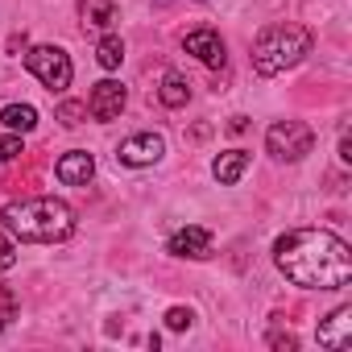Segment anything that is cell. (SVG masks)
<instances>
[{
    "mask_svg": "<svg viewBox=\"0 0 352 352\" xmlns=\"http://www.w3.org/2000/svg\"><path fill=\"white\" fill-rule=\"evenodd\" d=\"M274 261L286 274V282L302 290H340L352 282V249L323 228H294L278 236Z\"/></svg>",
    "mask_w": 352,
    "mask_h": 352,
    "instance_id": "obj_1",
    "label": "cell"
},
{
    "mask_svg": "<svg viewBox=\"0 0 352 352\" xmlns=\"http://www.w3.org/2000/svg\"><path fill=\"white\" fill-rule=\"evenodd\" d=\"M5 228L17 241H34V245H58L75 232V212L63 199H25V204H9L5 208Z\"/></svg>",
    "mask_w": 352,
    "mask_h": 352,
    "instance_id": "obj_2",
    "label": "cell"
},
{
    "mask_svg": "<svg viewBox=\"0 0 352 352\" xmlns=\"http://www.w3.org/2000/svg\"><path fill=\"white\" fill-rule=\"evenodd\" d=\"M311 54V30L307 25H270L253 42V71L257 75H282L294 63Z\"/></svg>",
    "mask_w": 352,
    "mask_h": 352,
    "instance_id": "obj_3",
    "label": "cell"
},
{
    "mask_svg": "<svg viewBox=\"0 0 352 352\" xmlns=\"http://www.w3.org/2000/svg\"><path fill=\"white\" fill-rule=\"evenodd\" d=\"M265 149H270L278 162H298V157H307V153L315 149V133H311V124H302V120H278V124L265 133Z\"/></svg>",
    "mask_w": 352,
    "mask_h": 352,
    "instance_id": "obj_4",
    "label": "cell"
},
{
    "mask_svg": "<svg viewBox=\"0 0 352 352\" xmlns=\"http://www.w3.org/2000/svg\"><path fill=\"white\" fill-rule=\"evenodd\" d=\"M25 67L42 79V87H50V91H67L71 87V58H67V50H58V46H34L30 54H25Z\"/></svg>",
    "mask_w": 352,
    "mask_h": 352,
    "instance_id": "obj_5",
    "label": "cell"
},
{
    "mask_svg": "<svg viewBox=\"0 0 352 352\" xmlns=\"http://www.w3.org/2000/svg\"><path fill=\"white\" fill-rule=\"evenodd\" d=\"M162 153H166L162 133H133L116 145V162H124V166H153Z\"/></svg>",
    "mask_w": 352,
    "mask_h": 352,
    "instance_id": "obj_6",
    "label": "cell"
},
{
    "mask_svg": "<svg viewBox=\"0 0 352 352\" xmlns=\"http://www.w3.org/2000/svg\"><path fill=\"white\" fill-rule=\"evenodd\" d=\"M124 87L116 83V79H104V83H96L91 87V100H87V112L96 116V120H116L120 112H124Z\"/></svg>",
    "mask_w": 352,
    "mask_h": 352,
    "instance_id": "obj_7",
    "label": "cell"
},
{
    "mask_svg": "<svg viewBox=\"0 0 352 352\" xmlns=\"http://www.w3.org/2000/svg\"><path fill=\"white\" fill-rule=\"evenodd\" d=\"M319 344L331 348V352H348L352 348V307H336L319 323Z\"/></svg>",
    "mask_w": 352,
    "mask_h": 352,
    "instance_id": "obj_8",
    "label": "cell"
},
{
    "mask_svg": "<svg viewBox=\"0 0 352 352\" xmlns=\"http://www.w3.org/2000/svg\"><path fill=\"white\" fill-rule=\"evenodd\" d=\"M183 50L187 54H195L199 63H208V67H224V38L216 34V30H191L187 38H183Z\"/></svg>",
    "mask_w": 352,
    "mask_h": 352,
    "instance_id": "obj_9",
    "label": "cell"
},
{
    "mask_svg": "<svg viewBox=\"0 0 352 352\" xmlns=\"http://www.w3.org/2000/svg\"><path fill=\"white\" fill-rule=\"evenodd\" d=\"M54 174H58V183H67V187H87V183H91V174H96V162H91L87 149H75V153L58 157Z\"/></svg>",
    "mask_w": 352,
    "mask_h": 352,
    "instance_id": "obj_10",
    "label": "cell"
},
{
    "mask_svg": "<svg viewBox=\"0 0 352 352\" xmlns=\"http://www.w3.org/2000/svg\"><path fill=\"white\" fill-rule=\"evenodd\" d=\"M170 253L174 257H212V232L199 224H187L183 232L170 236Z\"/></svg>",
    "mask_w": 352,
    "mask_h": 352,
    "instance_id": "obj_11",
    "label": "cell"
},
{
    "mask_svg": "<svg viewBox=\"0 0 352 352\" xmlns=\"http://www.w3.org/2000/svg\"><path fill=\"white\" fill-rule=\"evenodd\" d=\"M249 153L245 149H228V153H220L216 162H212V174H216V179L224 183V187H232V183H241V174L249 170Z\"/></svg>",
    "mask_w": 352,
    "mask_h": 352,
    "instance_id": "obj_12",
    "label": "cell"
},
{
    "mask_svg": "<svg viewBox=\"0 0 352 352\" xmlns=\"http://www.w3.org/2000/svg\"><path fill=\"white\" fill-rule=\"evenodd\" d=\"M79 17L87 30H112L120 13H116L112 0H79Z\"/></svg>",
    "mask_w": 352,
    "mask_h": 352,
    "instance_id": "obj_13",
    "label": "cell"
},
{
    "mask_svg": "<svg viewBox=\"0 0 352 352\" xmlns=\"http://www.w3.org/2000/svg\"><path fill=\"white\" fill-rule=\"evenodd\" d=\"M157 100H162L166 108H183V104L191 100V83H187L179 71H166V75H162V87H157Z\"/></svg>",
    "mask_w": 352,
    "mask_h": 352,
    "instance_id": "obj_14",
    "label": "cell"
},
{
    "mask_svg": "<svg viewBox=\"0 0 352 352\" xmlns=\"http://www.w3.org/2000/svg\"><path fill=\"white\" fill-rule=\"evenodd\" d=\"M0 120H5L13 133H34L38 129V112L30 104H9L5 112H0Z\"/></svg>",
    "mask_w": 352,
    "mask_h": 352,
    "instance_id": "obj_15",
    "label": "cell"
},
{
    "mask_svg": "<svg viewBox=\"0 0 352 352\" xmlns=\"http://www.w3.org/2000/svg\"><path fill=\"white\" fill-rule=\"evenodd\" d=\"M96 63H100L104 71H116V67L124 63V42H120L116 34L100 38V46H96Z\"/></svg>",
    "mask_w": 352,
    "mask_h": 352,
    "instance_id": "obj_16",
    "label": "cell"
},
{
    "mask_svg": "<svg viewBox=\"0 0 352 352\" xmlns=\"http://www.w3.org/2000/svg\"><path fill=\"white\" fill-rule=\"evenodd\" d=\"M17 315H21V298H17V290H13V286H0V331H5Z\"/></svg>",
    "mask_w": 352,
    "mask_h": 352,
    "instance_id": "obj_17",
    "label": "cell"
},
{
    "mask_svg": "<svg viewBox=\"0 0 352 352\" xmlns=\"http://www.w3.org/2000/svg\"><path fill=\"white\" fill-rule=\"evenodd\" d=\"M83 116H87V104H79V100H63V104H58V120H63L67 129L83 124Z\"/></svg>",
    "mask_w": 352,
    "mask_h": 352,
    "instance_id": "obj_18",
    "label": "cell"
},
{
    "mask_svg": "<svg viewBox=\"0 0 352 352\" xmlns=\"http://www.w3.org/2000/svg\"><path fill=\"white\" fill-rule=\"evenodd\" d=\"M191 319H195V315H191L187 307H170V311H166V327H174V331L191 327Z\"/></svg>",
    "mask_w": 352,
    "mask_h": 352,
    "instance_id": "obj_19",
    "label": "cell"
},
{
    "mask_svg": "<svg viewBox=\"0 0 352 352\" xmlns=\"http://www.w3.org/2000/svg\"><path fill=\"white\" fill-rule=\"evenodd\" d=\"M25 149H21V137H0V162H13V157H21Z\"/></svg>",
    "mask_w": 352,
    "mask_h": 352,
    "instance_id": "obj_20",
    "label": "cell"
},
{
    "mask_svg": "<svg viewBox=\"0 0 352 352\" xmlns=\"http://www.w3.org/2000/svg\"><path fill=\"white\" fill-rule=\"evenodd\" d=\"M13 265H17V249L9 236H0V270H13Z\"/></svg>",
    "mask_w": 352,
    "mask_h": 352,
    "instance_id": "obj_21",
    "label": "cell"
},
{
    "mask_svg": "<svg viewBox=\"0 0 352 352\" xmlns=\"http://www.w3.org/2000/svg\"><path fill=\"white\" fill-rule=\"evenodd\" d=\"M270 344H274V348H298V340H294V336H278V331L270 336Z\"/></svg>",
    "mask_w": 352,
    "mask_h": 352,
    "instance_id": "obj_22",
    "label": "cell"
},
{
    "mask_svg": "<svg viewBox=\"0 0 352 352\" xmlns=\"http://www.w3.org/2000/svg\"><path fill=\"white\" fill-rule=\"evenodd\" d=\"M340 157L352 162V137H348V129H344V137H340Z\"/></svg>",
    "mask_w": 352,
    "mask_h": 352,
    "instance_id": "obj_23",
    "label": "cell"
}]
</instances>
